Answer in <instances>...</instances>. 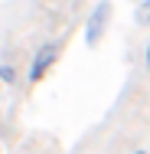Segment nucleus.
Masks as SVG:
<instances>
[{
    "mask_svg": "<svg viewBox=\"0 0 150 154\" xmlns=\"http://www.w3.org/2000/svg\"><path fill=\"white\" fill-rule=\"evenodd\" d=\"M56 59H59V43H43V46L33 53V59H30L26 82H30V85H39V82L46 79V72L56 66Z\"/></svg>",
    "mask_w": 150,
    "mask_h": 154,
    "instance_id": "obj_1",
    "label": "nucleus"
},
{
    "mask_svg": "<svg viewBox=\"0 0 150 154\" xmlns=\"http://www.w3.org/2000/svg\"><path fill=\"white\" fill-rule=\"evenodd\" d=\"M108 13H111V7H108V3H98V7L91 10L88 26H85V43H88V46H98L101 30H104V23H108Z\"/></svg>",
    "mask_w": 150,
    "mask_h": 154,
    "instance_id": "obj_2",
    "label": "nucleus"
},
{
    "mask_svg": "<svg viewBox=\"0 0 150 154\" xmlns=\"http://www.w3.org/2000/svg\"><path fill=\"white\" fill-rule=\"evenodd\" d=\"M0 82H7V85L16 82V66L13 62H0Z\"/></svg>",
    "mask_w": 150,
    "mask_h": 154,
    "instance_id": "obj_3",
    "label": "nucleus"
},
{
    "mask_svg": "<svg viewBox=\"0 0 150 154\" xmlns=\"http://www.w3.org/2000/svg\"><path fill=\"white\" fill-rule=\"evenodd\" d=\"M137 23H150V0L137 7Z\"/></svg>",
    "mask_w": 150,
    "mask_h": 154,
    "instance_id": "obj_4",
    "label": "nucleus"
},
{
    "mask_svg": "<svg viewBox=\"0 0 150 154\" xmlns=\"http://www.w3.org/2000/svg\"><path fill=\"white\" fill-rule=\"evenodd\" d=\"M144 62H147V66H150V46H147V49H144Z\"/></svg>",
    "mask_w": 150,
    "mask_h": 154,
    "instance_id": "obj_5",
    "label": "nucleus"
},
{
    "mask_svg": "<svg viewBox=\"0 0 150 154\" xmlns=\"http://www.w3.org/2000/svg\"><path fill=\"white\" fill-rule=\"evenodd\" d=\"M134 154H147V151H134Z\"/></svg>",
    "mask_w": 150,
    "mask_h": 154,
    "instance_id": "obj_6",
    "label": "nucleus"
}]
</instances>
